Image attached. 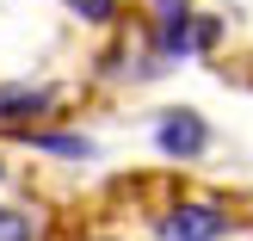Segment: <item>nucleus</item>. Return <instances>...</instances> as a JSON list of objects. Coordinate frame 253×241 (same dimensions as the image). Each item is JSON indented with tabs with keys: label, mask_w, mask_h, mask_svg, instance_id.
I'll list each match as a JSON object with an SVG mask.
<instances>
[{
	"label": "nucleus",
	"mask_w": 253,
	"mask_h": 241,
	"mask_svg": "<svg viewBox=\"0 0 253 241\" xmlns=\"http://www.w3.org/2000/svg\"><path fill=\"white\" fill-rule=\"evenodd\" d=\"M222 235H235V210L216 204V198H204V192L173 198L155 217V241H222Z\"/></svg>",
	"instance_id": "1"
},
{
	"label": "nucleus",
	"mask_w": 253,
	"mask_h": 241,
	"mask_svg": "<svg viewBox=\"0 0 253 241\" xmlns=\"http://www.w3.org/2000/svg\"><path fill=\"white\" fill-rule=\"evenodd\" d=\"M155 148L167 161H198L210 148V124L198 118L192 105H173V111H161L155 118Z\"/></svg>",
	"instance_id": "2"
},
{
	"label": "nucleus",
	"mask_w": 253,
	"mask_h": 241,
	"mask_svg": "<svg viewBox=\"0 0 253 241\" xmlns=\"http://www.w3.org/2000/svg\"><path fill=\"white\" fill-rule=\"evenodd\" d=\"M56 111V87H25V81H12V87H0V124H12V130H31L37 118H49Z\"/></svg>",
	"instance_id": "3"
},
{
	"label": "nucleus",
	"mask_w": 253,
	"mask_h": 241,
	"mask_svg": "<svg viewBox=\"0 0 253 241\" xmlns=\"http://www.w3.org/2000/svg\"><path fill=\"white\" fill-rule=\"evenodd\" d=\"M49 235V217L31 204H0V241H43Z\"/></svg>",
	"instance_id": "4"
},
{
	"label": "nucleus",
	"mask_w": 253,
	"mask_h": 241,
	"mask_svg": "<svg viewBox=\"0 0 253 241\" xmlns=\"http://www.w3.org/2000/svg\"><path fill=\"white\" fill-rule=\"evenodd\" d=\"M25 143L62 161H93V136H56V130H25Z\"/></svg>",
	"instance_id": "5"
},
{
	"label": "nucleus",
	"mask_w": 253,
	"mask_h": 241,
	"mask_svg": "<svg viewBox=\"0 0 253 241\" xmlns=\"http://www.w3.org/2000/svg\"><path fill=\"white\" fill-rule=\"evenodd\" d=\"M62 6H68L74 19H86V25H111L118 19V0H62Z\"/></svg>",
	"instance_id": "6"
},
{
	"label": "nucleus",
	"mask_w": 253,
	"mask_h": 241,
	"mask_svg": "<svg viewBox=\"0 0 253 241\" xmlns=\"http://www.w3.org/2000/svg\"><path fill=\"white\" fill-rule=\"evenodd\" d=\"M86 241H124V235H86Z\"/></svg>",
	"instance_id": "7"
},
{
	"label": "nucleus",
	"mask_w": 253,
	"mask_h": 241,
	"mask_svg": "<svg viewBox=\"0 0 253 241\" xmlns=\"http://www.w3.org/2000/svg\"><path fill=\"white\" fill-rule=\"evenodd\" d=\"M0 180H6V161H0Z\"/></svg>",
	"instance_id": "8"
}]
</instances>
